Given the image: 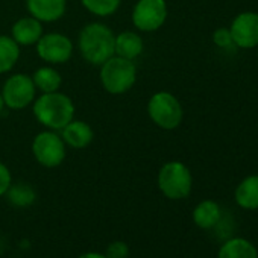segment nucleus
Segmentation results:
<instances>
[{
  "mask_svg": "<svg viewBox=\"0 0 258 258\" xmlns=\"http://www.w3.org/2000/svg\"><path fill=\"white\" fill-rule=\"evenodd\" d=\"M114 43L115 37L112 31L102 23L85 26L79 35V50L82 56L94 66H102L114 56Z\"/></svg>",
  "mask_w": 258,
  "mask_h": 258,
  "instance_id": "f257e3e1",
  "label": "nucleus"
},
{
  "mask_svg": "<svg viewBox=\"0 0 258 258\" xmlns=\"http://www.w3.org/2000/svg\"><path fill=\"white\" fill-rule=\"evenodd\" d=\"M34 114L40 123L50 129H62L75 117L72 99L62 93H44L34 105Z\"/></svg>",
  "mask_w": 258,
  "mask_h": 258,
  "instance_id": "f03ea898",
  "label": "nucleus"
},
{
  "mask_svg": "<svg viewBox=\"0 0 258 258\" xmlns=\"http://www.w3.org/2000/svg\"><path fill=\"white\" fill-rule=\"evenodd\" d=\"M137 78L136 64L131 59L121 56H111L108 61L102 64L100 79L105 90L111 94H121L127 91Z\"/></svg>",
  "mask_w": 258,
  "mask_h": 258,
  "instance_id": "7ed1b4c3",
  "label": "nucleus"
},
{
  "mask_svg": "<svg viewBox=\"0 0 258 258\" xmlns=\"http://www.w3.org/2000/svg\"><path fill=\"white\" fill-rule=\"evenodd\" d=\"M193 178L188 167L179 161H170L164 164L158 173V187L169 199L178 201L190 195Z\"/></svg>",
  "mask_w": 258,
  "mask_h": 258,
  "instance_id": "20e7f679",
  "label": "nucleus"
},
{
  "mask_svg": "<svg viewBox=\"0 0 258 258\" xmlns=\"http://www.w3.org/2000/svg\"><path fill=\"white\" fill-rule=\"evenodd\" d=\"M148 112L154 120V123L163 129L178 127L184 115L179 100L167 91L155 93L151 97L148 105Z\"/></svg>",
  "mask_w": 258,
  "mask_h": 258,
  "instance_id": "39448f33",
  "label": "nucleus"
},
{
  "mask_svg": "<svg viewBox=\"0 0 258 258\" xmlns=\"http://www.w3.org/2000/svg\"><path fill=\"white\" fill-rule=\"evenodd\" d=\"M32 152L37 161L44 167H56L66 158V143L62 137L55 133H41L34 140Z\"/></svg>",
  "mask_w": 258,
  "mask_h": 258,
  "instance_id": "423d86ee",
  "label": "nucleus"
},
{
  "mask_svg": "<svg viewBox=\"0 0 258 258\" xmlns=\"http://www.w3.org/2000/svg\"><path fill=\"white\" fill-rule=\"evenodd\" d=\"M167 19L164 0H139L133 13V22L140 31L152 32L160 29Z\"/></svg>",
  "mask_w": 258,
  "mask_h": 258,
  "instance_id": "0eeeda50",
  "label": "nucleus"
},
{
  "mask_svg": "<svg viewBox=\"0 0 258 258\" xmlns=\"http://www.w3.org/2000/svg\"><path fill=\"white\" fill-rule=\"evenodd\" d=\"M35 84L26 75H14L11 76L2 91V97L5 105L13 109H23L28 106L35 97Z\"/></svg>",
  "mask_w": 258,
  "mask_h": 258,
  "instance_id": "6e6552de",
  "label": "nucleus"
},
{
  "mask_svg": "<svg viewBox=\"0 0 258 258\" xmlns=\"http://www.w3.org/2000/svg\"><path fill=\"white\" fill-rule=\"evenodd\" d=\"M37 52L41 59L52 64H64L72 58L73 44L61 34H47L37 41Z\"/></svg>",
  "mask_w": 258,
  "mask_h": 258,
  "instance_id": "1a4fd4ad",
  "label": "nucleus"
},
{
  "mask_svg": "<svg viewBox=\"0 0 258 258\" xmlns=\"http://www.w3.org/2000/svg\"><path fill=\"white\" fill-rule=\"evenodd\" d=\"M229 32L232 43L240 49H252L258 46V14L241 13L238 14L231 26Z\"/></svg>",
  "mask_w": 258,
  "mask_h": 258,
  "instance_id": "9d476101",
  "label": "nucleus"
},
{
  "mask_svg": "<svg viewBox=\"0 0 258 258\" xmlns=\"http://www.w3.org/2000/svg\"><path fill=\"white\" fill-rule=\"evenodd\" d=\"M28 10L40 22H55L66 13V0H28Z\"/></svg>",
  "mask_w": 258,
  "mask_h": 258,
  "instance_id": "9b49d317",
  "label": "nucleus"
},
{
  "mask_svg": "<svg viewBox=\"0 0 258 258\" xmlns=\"http://www.w3.org/2000/svg\"><path fill=\"white\" fill-rule=\"evenodd\" d=\"M62 140L75 149L87 148L93 140V129L85 121L72 120L62 127Z\"/></svg>",
  "mask_w": 258,
  "mask_h": 258,
  "instance_id": "f8f14e48",
  "label": "nucleus"
},
{
  "mask_svg": "<svg viewBox=\"0 0 258 258\" xmlns=\"http://www.w3.org/2000/svg\"><path fill=\"white\" fill-rule=\"evenodd\" d=\"M43 37V28L40 20L34 17H26L19 20L13 26V38L17 44L31 46Z\"/></svg>",
  "mask_w": 258,
  "mask_h": 258,
  "instance_id": "ddd939ff",
  "label": "nucleus"
},
{
  "mask_svg": "<svg viewBox=\"0 0 258 258\" xmlns=\"http://www.w3.org/2000/svg\"><path fill=\"white\" fill-rule=\"evenodd\" d=\"M235 202L244 210L258 208V175H250L244 178L234 193Z\"/></svg>",
  "mask_w": 258,
  "mask_h": 258,
  "instance_id": "4468645a",
  "label": "nucleus"
},
{
  "mask_svg": "<svg viewBox=\"0 0 258 258\" xmlns=\"http://www.w3.org/2000/svg\"><path fill=\"white\" fill-rule=\"evenodd\" d=\"M220 219L222 210L214 201H202L193 211V220L202 229H211L217 226Z\"/></svg>",
  "mask_w": 258,
  "mask_h": 258,
  "instance_id": "2eb2a0df",
  "label": "nucleus"
},
{
  "mask_svg": "<svg viewBox=\"0 0 258 258\" xmlns=\"http://www.w3.org/2000/svg\"><path fill=\"white\" fill-rule=\"evenodd\" d=\"M114 52L117 56L126 58V59H136L143 52V40L134 34V32H123L118 37H115L114 43Z\"/></svg>",
  "mask_w": 258,
  "mask_h": 258,
  "instance_id": "dca6fc26",
  "label": "nucleus"
},
{
  "mask_svg": "<svg viewBox=\"0 0 258 258\" xmlns=\"http://www.w3.org/2000/svg\"><path fill=\"white\" fill-rule=\"evenodd\" d=\"M256 256L258 252L255 246L249 240L237 237V238H229L222 244L217 258H256Z\"/></svg>",
  "mask_w": 258,
  "mask_h": 258,
  "instance_id": "f3484780",
  "label": "nucleus"
},
{
  "mask_svg": "<svg viewBox=\"0 0 258 258\" xmlns=\"http://www.w3.org/2000/svg\"><path fill=\"white\" fill-rule=\"evenodd\" d=\"M20 56V49L19 44L14 41V38L0 35V75L10 72L17 59Z\"/></svg>",
  "mask_w": 258,
  "mask_h": 258,
  "instance_id": "a211bd4d",
  "label": "nucleus"
},
{
  "mask_svg": "<svg viewBox=\"0 0 258 258\" xmlns=\"http://www.w3.org/2000/svg\"><path fill=\"white\" fill-rule=\"evenodd\" d=\"M34 84L37 88H40L43 93H53L58 91V88L61 87V75L52 69V67H41L34 73L32 78Z\"/></svg>",
  "mask_w": 258,
  "mask_h": 258,
  "instance_id": "6ab92c4d",
  "label": "nucleus"
},
{
  "mask_svg": "<svg viewBox=\"0 0 258 258\" xmlns=\"http://www.w3.org/2000/svg\"><path fill=\"white\" fill-rule=\"evenodd\" d=\"M7 195H8L10 202L16 207H29L35 201L34 188L26 184H16V185L11 184Z\"/></svg>",
  "mask_w": 258,
  "mask_h": 258,
  "instance_id": "aec40b11",
  "label": "nucleus"
},
{
  "mask_svg": "<svg viewBox=\"0 0 258 258\" xmlns=\"http://www.w3.org/2000/svg\"><path fill=\"white\" fill-rule=\"evenodd\" d=\"M82 5L94 16L106 17L117 11L120 0H81Z\"/></svg>",
  "mask_w": 258,
  "mask_h": 258,
  "instance_id": "412c9836",
  "label": "nucleus"
},
{
  "mask_svg": "<svg viewBox=\"0 0 258 258\" xmlns=\"http://www.w3.org/2000/svg\"><path fill=\"white\" fill-rule=\"evenodd\" d=\"M108 258H127L129 255V247L123 241H114L108 246L106 253Z\"/></svg>",
  "mask_w": 258,
  "mask_h": 258,
  "instance_id": "4be33fe9",
  "label": "nucleus"
},
{
  "mask_svg": "<svg viewBox=\"0 0 258 258\" xmlns=\"http://www.w3.org/2000/svg\"><path fill=\"white\" fill-rule=\"evenodd\" d=\"M213 41L216 43V46L222 47V49H226V47H231L234 43H232V37H231V32L229 29L226 28H219L214 34H213Z\"/></svg>",
  "mask_w": 258,
  "mask_h": 258,
  "instance_id": "5701e85b",
  "label": "nucleus"
},
{
  "mask_svg": "<svg viewBox=\"0 0 258 258\" xmlns=\"http://www.w3.org/2000/svg\"><path fill=\"white\" fill-rule=\"evenodd\" d=\"M11 184H13L11 172L8 170V167L4 163H0V196L7 195Z\"/></svg>",
  "mask_w": 258,
  "mask_h": 258,
  "instance_id": "b1692460",
  "label": "nucleus"
},
{
  "mask_svg": "<svg viewBox=\"0 0 258 258\" xmlns=\"http://www.w3.org/2000/svg\"><path fill=\"white\" fill-rule=\"evenodd\" d=\"M79 258H108V256L103 253H99V252H87V253L81 255Z\"/></svg>",
  "mask_w": 258,
  "mask_h": 258,
  "instance_id": "393cba45",
  "label": "nucleus"
},
{
  "mask_svg": "<svg viewBox=\"0 0 258 258\" xmlns=\"http://www.w3.org/2000/svg\"><path fill=\"white\" fill-rule=\"evenodd\" d=\"M4 105H5V102H4V97H2V94H0V112L4 111Z\"/></svg>",
  "mask_w": 258,
  "mask_h": 258,
  "instance_id": "a878e982",
  "label": "nucleus"
},
{
  "mask_svg": "<svg viewBox=\"0 0 258 258\" xmlns=\"http://www.w3.org/2000/svg\"><path fill=\"white\" fill-rule=\"evenodd\" d=\"M256 56H258V46H256Z\"/></svg>",
  "mask_w": 258,
  "mask_h": 258,
  "instance_id": "bb28decb",
  "label": "nucleus"
},
{
  "mask_svg": "<svg viewBox=\"0 0 258 258\" xmlns=\"http://www.w3.org/2000/svg\"><path fill=\"white\" fill-rule=\"evenodd\" d=\"M256 258H258V256H256Z\"/></svg>",
  "mask_w": 258,
  "mask_h": 258,
  "instance_id": "cd10ccee",
  "label": "nucleus"
}]
</instances>
